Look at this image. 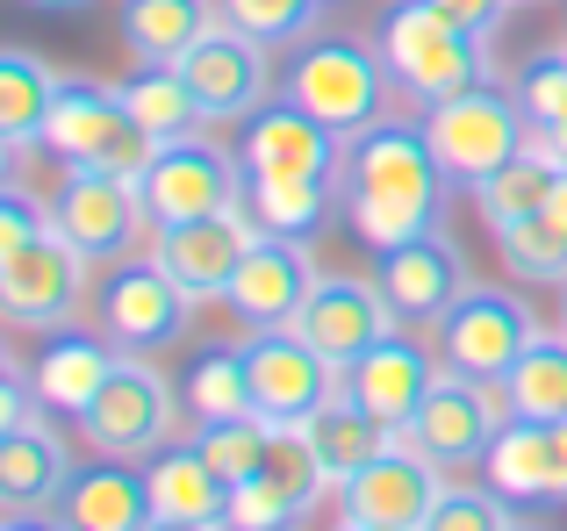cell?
Returning <instances> with one entry per match:
<instances>
[{"label":"cell","instance_id":"obj_1","mask_svg":"<svg viewBox=\"0 0 567 531\" xmlns=\"http://www.w3.org/2000/svg\"><path fill=\"white\" fill-rule=\"evenodd\" d=\"M445 201H453V173L439 166L424 123L381 115L374 129L346 144V223L360 244L388 252L416 230H439Z\"/></svg>","mask_w":567,"mask_h":531},{"label":"cell","instance_id":"obj_2","mask_svg":"<svg viewBox=\"0 0 567 531\" xmlns=\"http://www.w3.org/2000/svg\"><path fill=\"white\" fill-rule=\"evenodd\" d=\"M374 51L388 65L402 101H445V94H467V86L496 80V58H488V37L460 29L453 14H439L431 0H388L381 22H374Z\"/></svg>","mask_w":567,"mask_h":531},{"label":"cell","instance_id":"obj_3","mask_svg":"<svg viewBox=\"0 0 567 531\" xmlns=\"http://www.w3.org/2000/svg\"><path fill=\"white\" fill-rule=\"evenodd\" d=\"M43 144H51V158H65V166H101V173H123V180H144V166L158 158V137L130 115L123 86L80 80V72L58 80V108H51Z\"/></svg>","mask_w":567,"mask_h":531},{"label":"cell","instance_id":"obj_4","mask_svg":"<svg viewBox=\"0 0 567 531\" xmlns=\"http://www.w3.org/2000/svg\"><path fill=\"white\" fill-rule=\"evenodd\" d=\"M388 94H395V80H388L381 51L360 43V37H309L302 51L288 58V101H302V108L317 115V123H331L346 144L388 115Z\"/></svg>","mask_w":567,"mask_h":531},{"label":"cell","instance_id":"obj_5","mask_svg":"<svg viewBox=\"0 0 567 531\" xmlns=\"http://www.w3.org/2000/svg\"><path fill=\"white\" fill-rule=\"evenodd\" d=\"M424 137H431V152H439V166L453 173V187L474 195L488 173H503L532 144V123H525V108H517V94H496V80H488V86H467V94L431 101Z\"/></svg>","mask_w":567,"mask_h":531},{"label":"cell","instance_id":"obj_6","mask_svg":"<svg viewBox=\"0 0 567 531\" xmlns=\"http://www.w3.org/2000/svg\"><path fill=\"white\" fill-rule=\"evenodd\" d=\"M181 381H166L144 352H123L109 374V388L94 395V409L80 417V438L94 452H109V460H152L158 446L173 438V417H181Z\"/></svg>","mask_w":567,"mask_h":531},{"label":"cell","instance_id":"obj_7","mask_svg":"<svg viewBox=\"0 0 567 531\" xmlns=\"http://www.w3.org/2000/svg\"><path fill=\"white\" fill-rule=\"evenodd\" d=\"M51 223L72 252H86L94 266H123L137 252V238L152 230V216H144L137 180L101 173V166H65V180L51 195Z\"/></svg>","mask_w":567,"mask_h":531},{"label":"cell","instance_id":"obj_8","mask_svg":"<svg viewBox=\"0 0 567 531\" xmlns=\"http://www.w3.org/2000/svg\"><path fill=\"white\" fill-rule=\"evenodd\" d=\"M137 195H144L152 230L194 223V216H223V209H237V201H245V158H230L223 144H208V137L158 144V158L144 166Z\"/></svg>","mask_w":567,"mask_h":531},{"label":"cell","instance_id":"obj_9","mask_svg":"<svg viewBox=\"0 0 567 531\" xmlns=\"http://www.w3.org/2000/svg\"><path fill=\"white\" fill-rule=\"evenodd\" d=\"M445 496V467L416 446L410 431H395V446L381 460H367L360 475L338 489V518L374 524V531H424L431 510Z\"/></svg>","mask_w":567,"mask_h":531},{"label":"cell","instance_id":"obj_10","mask_svg":"<svg viewBox=\"0 0 567 531\" xmlns=\"http://www.w3.org/2000/svg\"><path fill=\"white\" fill-rule=\"evenodd\" d=\"M532 345H539V316L511 288H467L439 316V360L474 381H503Z\"/></svg>","mask_w":567,"mask_h":531},{"label":"cell","instance_id":"obj_11","mask_svg":"<svg viewBox=\"0 0 567 531\" xmlns=\"http://www.w3.org/2000/svg\"><path fill=\"white\" fill-rule=\"evenodd\" d=\"M503 424H511L503 381H474V374H460V366H445V374L431 381L424 409H416L410 438L453 475V467H482L488 460V446H496Z\"/></svg>","mask_w":567,"mask_h":531},{"label":"cell","instance_id":"obj_12","mask_svg":"<svg viewBox=\"0 0 567 531\" xmlns=\"http://www.w3.org/2000/svg\"><path fill=\"white\" fill-rule=\"evenodd\" d=\"M245 366H251V409H259L266 424H309L346 388V366H331L295 323L288 331H251Z\"/></svg>","mask_w":567,"mask_h":531},{"label":"cell","instance_id":"obj_13","mask_svg":"<svg viewBox=\"0 0 567 531\" xmlns=\"http://www.w3.org/2000/svg\"><path fill=\"white\" fill-rule=\"evenodd\" d=\"M194 302L181 294V280L166 273L158 259H123L94 294V323L109 345L123 352H158V345H181L187 337Z\"/></svg>","mask_w":567,"mask_h":531},{"label":"cell","instance_id":"obj_14","mask_svg":"<svg viewBox=\"0 0 567 531\" xmlns=\"http://www.w3.org/2000/svg\"><path fill=\"white\" fill-rule=\"evenodd\" d=\"M317 280H323V266L309 259V238L259 230V238L245 244V259H237L223 309H230L245 331H288V323L302 316V302L317 294Z\"/></svg>","mask_w":567,"mask_h":531},{"label":"cell","instance_id":"obj_15","mask_svg":"<svg viewBox=\"0 0 567 531\" xmlns=\"http://www.w3.org/2000/svg\"><path fill=\"white\" fill-rule=\"evenodd\" d=\"M237 158H245L251 180H338L346 187V137L331 123L302 108V101H266L259 115L237 137Z\"/></svg>","mask_w":567,"mask_h":531},{"label":"cell","instance_id":"obj_16","mask_svg":"<svg viewBox=\"0 0 567 531\" xmlns=\"http://www.w3.org/2000/svg\"><path fill=\"white\" fill-rule=\"evenodd\" d=\"M86 252H72L65 238H37L22 252H0V316L14 331H65L72 309L86 302Z\"/></svg>","mask_w":567,"mask_h":531},{"label":"cell","instance_id":"obj_17","mask_svg":"<svg viewBox=\"0 0 567 531\" xmlns=\"http://www.w3.org/2000/svg\"><path fill=\"white\" fill-rule=\"evenodd\" d=\"M181 72H187V86H194V101H202L208 123H237V129L266 108V86H274L266 43L245 37V29H230L223 14H216V29L181 58Z\"/></svg>","mask_w":567,"mask_h":531},{"label":"cell","instance_id":"obj_18","mask_svg":"<svg viewBox=\"0 0 567 531\" xmlns=\"http://www.w3.org/2000/svg\"><path fill=\"white\" fill-rule=\"evenodd\" d=\"M295 331H302L331 366H352V360H367L381 337H395V331H402V316H395V302L381 294V280L323 273V280H317V294L302 302V316H295Z\"/></svg>","mask_w":567,"mask_h":531},{"label":"cell","instance_id":"obj_19","mask_svg":"<svg viewBox=\"0 0 567 531\" xmlns=\"http://www.w3.org/2000/svg\"><path fill=\"white\" fill-rule=\"evenodd\" d=\"M259 238V223L245 216V201L223 216H194V223H166L152 230V259L181 280L187 302H223L230 294V273L245 259V244Z\"/></svg>","mask_w":567,"mask_h":531},{"label":"cell","instance_id":"obj_20","mask_svg":"<svg viewBox=\"0 0 567 531\" xmlns=\"http://www.w3.org/2000/svg\"><path fill=\"white\" fill-rule=\"evenodd\" d=\"M374 280H381L388 302H395L402 323H439L445 309H453L460 294L474 288L460 244L445 238V223H439V230H416V238L388 244V252H374Z\"/></svg>","mask_w":567,"mask_h":531},{"label":"cell","instance_id":"obj_21","mask_svg":"<svg viewBox=\"0 0 567 531\" xmlns=\"http://www.w3.org/2000/svg\"><path fill=\"white\" fill-rule=\"evenodd\" d=\"M482 481L511 503H567V424L511 417L482 460Z\"/></svg>","mask_w":567,"mask_h":531},{"label":"cell","instance_id":"obj_22","mask_svg":"<svg viewBox=\"0 0 567 531\" xmlns=\"http://www.w3.org/2000/svg\"><path fill=\"white\" fill-rule=\"evenodd\" d=\"M439 374H445L439 352H424L410 331H395V337H381L367 360H352V366H346V388H352V403L374 409L388 431H410Z\"/></svg>","mask_w":567,"mask_h":531},{"label":"cell","instance_id":"obj_23","mask_svg":"<svg viewBox=\"0 0 567 531\" xmlns=\"http://www.w3.org/2000/svg\"><path fill=\"white\" fill-rule=\"evenodd\" d=\"M58 518H65L72 531H144L158 510H152V481H144V467L94 452L86 467H72L65 496H58Z\"/></svg>","mask_w":567,"mask_h":531},{"label":"cell","instance_id":"obj_24","mask_svg":"<svg viewBox=\"0 0 567 531\" xmlns=\"http://www.w3.org/2000/svg\"><path fill=\"white\" fill-rule=\"evenodd\" d=\"M115 360H123V345H109L101 331H51V337H43V352L29 360V374H37V395H43L51 417L80 424L86 409H94V395L109 388Z\"/></svg>","mask_w":567,"mask_h":531},{"label":"cell","instance_id":"obj_25","mask_svg":"<svg viewBox=\"0 0 567 531\" xmlns=\"http://www.w3.org/2000/svg\"><path fill=\"white\" fill-rule=\"evenodd\" d=\"M65 481H72V446L51 417L22 424V431H0V496H8V510L58 503Z\"/></svg>","mask_w":567,"mask_h":531},{"label":"cell","instance_id":"obj_26","mask_svg":"<svg viewBox=\"0 0 567 531\" xmlns=\"http://www.w3.org/2000/svg\"><path fill=\"white\" fill-rule=\"evenodd\" d=\"M302 438L317 446V467H323V481H331V489H346L367 460H381V452L395 446V431H388L367 403H352V388H338L331 403L302 424Z\"/></svg>","mask_w":567,"mask_h":531},{"label":"cell","instance_id":"obj_27","mask_svg":"<svg viewBox=\"0 0 567 531\" xmlns=\"http://www.w3.org/2000/svg\"><path fill=\"white\" fill-rule=\"evenodd\" d=\"M58 80L37 51H0V152L8 158H29L51 129V108H58Z\"/></svg>","mask_w":567,"mask_h":531},{"label":"cell","instance_id":"obj_28","mask_svg":"<svg viewBox=\"0 0 567 531\" xmlns=\"http://www.w3.org/2000/svg\"><path fill=\"white\" fill-rule=\"evenodd\" d=\"M144 481H152V510L158 518H202V524H216L223 518V503H230V489L216 481V467L202 460V446H181V438H166V446L144 460Z\"/></svg>","mask_w":567,"mask_h":531},{"label":"cell","instance_id":"obj_29","mask_svg":"<svg viewBox=\"0 0 567 531\" xmlns=\"http://www.w3.org/2000/svg\"><path fill=\"white\" fill-rule=\"evenodd\" d=\"M115 86H123L130 115H137L158 144H187V137L208 129V115H202V101H194V86H187L181 65H152V58H137V72L115 80Z\"/></svg>","mask_w":567,"mask_h":531},{"label":"cell","instance_id":"obj_30","mask_svg":"<svg viewBox=\"0 0 567 531\" xmlns=\"http://www.w3.org/2000/svg\"><path fill=\"white\" fill-rule=\"evenodd\" d=\"M216 29V0H123V43L152 65H181Z\"/></svg>","mask_w":567,"mask_h":531},{"label":"cell","instance_id":"obj_31","mask_svg":"<svg viewBox=\"0 0 567 531\" xmlns=\"http://www.w3.org/2000/svg\"><path fill=\"white\" fill-rule=\"evenodd\" d=\"M554 180H560V158L546 152V137H532L511 166L474 187V209H482L488 230H511V223H525V216H539L546 201H554Z\"/></svg>","mask_w":567,"mask_h":531},{"label":"cell","instance_id":"obj_32","mask_svg":"<svg viewBox=\"0 0 567 531\" xmlns=\"http://www.w3.org/2000/svg\"><path fill=\"white\" fill-rule=\"evenodd\" d=\"M245 216L280 238H317L338 216V180H251L245 173Z\"/></svg>","mask_w":567,"mask_h":531},{"label":"cell","instance_id":"obj_33","mask_svg":"<svg viewBox=\"0 0 567 531\" xmlns=\"http://www.w3.org/2000/svg\"><path fill=\"white\" fill-rule=\"evenodd\" d=\"M181 403L194 424H216V417H245L251 409V366L245 345H202L181 366Z\"/></svg>","mask_w":567,"mask_h":531},{"label":"cell","instance_id":"obj_34","mask_svg":"<svg viewBox=\"0 0 567 531\" xmlns=\"http://www.w3.org/2000/svg\"><path fill=\"white\" fill-rule=\"evenodd\" d=\"M503 403L511 417L567 424V331H539V345L503 374Z\"/></svg>","mask_w":567,"mask_h":531},{"label":"cell","instance_id":"obj_35","mask_svg":"<svg viewBox=\"0 0 567 531\" xmlns=\"http://www.w3.org/2000/svg\"><path fill=\"white\" fill-rule=\"evenodd\" d=\"M194 446H202L208 467H216L223 489H237V481H251L266 467V452H274V424H266L259 409H245V417H216V424H194Z\"/></svg>","mask_w":567,"mask_h":531},{"label":"cell","instance_id":"obj_36","mask_svg":"<svg viewBox=\"0 0 567 531\" xmlns=\"http://www.w3.org/2000/svg\"><path fill=\"white\" fill-rule=\"evenodd\" d=\"M302 510H309V496L295 489L280 467H259L251 481H237V489H230L223 524H230V531H288V524H302Z\"/></svg>","mask_w":567,"mask_h":531},{"label":"cell","instance_id":"obj_37","mask_svg":"<svg viewBox=\"0 0 567 531\" xmlns=\"http://www.w3.org/2000/svg\"><path fill=\"white\" fill-rule=\"evenodd\" d=\"M216 14L259 43H302V37H317L323 0H216Z\"/></svg>","mask_w":567,"mask_h":531},{"label":"cell","instance_id":"obj_38","mask_svg":"<svg viewBox=\"0 0 567 531\" xmlns=\"http://www.w3.org/2000/svg\"><path fill=\"white\" fill-rule=\"evenodd\" d=\"M496 252L517 280H554V288L567 280V238L546 223V209L525 216V223H511V230H496Z\"/></svg>","mask_w":567,"mask_h":531},{"label":"cell","instance_id":"obj_39","mask_svg":"<svg viewBox=\"0 0 567 531\" xmlns=\"http://www.w3.org/2000/svg\"><path fill=\"white\" fill-rule=\"evenodd\" d=\"M511 496H496L488 481H445L439 510H431L424 531H511Z\"/></svg>","mask_w":567,"mask_h":531},{"label":"cell","instance_id":"obj_40","mask_svg":"<svg viewBox=\"0 0 567 531\" xmlns=\"http://www.w3.org/2000/svg\"><path fill=\"white\" fill-rule=\"evenodd\" d=\"M517 108H525V123L532 129H554L560 115H567V51H539V58H525L517 65Z\"/></svg>","mask_w":567,"mask_h":531},{"label":"cell","instance_id":"obj_41","mask_svg":"<svg viewBox=\"0 0 567 531\" xmlns=\"http://www.w3.org/2000/svg\"><path fill=\"white\" fill-rule=\"evenodd\" d=\"M51 201H37L29 187H0V252H22V244H37V238H51Z\"/></svg>","mask_w":567,"mask_h":531},{"label":"cell","instance_id":"obj_42","mask_svg":"<svg viewBox=\"0 0 567 531\" xmlns=\"http://www.w3.org/2000/svg\"><path fill=\"white\" fill-rule=\"evenodd\" d=\"M439 14H453L460 29H474V37H488L496 43V29H503V14L517 8V0H431Z\"/></svg>","mask_w":567,"mask_h":531},{"label":"cell","instance_id":"obj_43","mask_svg":"<svg viewBox=\"0 0 567 531\" xmlns=\"http://www.w3.org/2000/svg\"><path fill=\"white\" fill-rule=\"evenodd\" d=\"M0 531H72L65 518H37V510H8V524Z\"/></svg>","mask_w":567,"mask_h":531},{"label":"cell","instance_id":"obj_44","mask_svg":"<svg viewBox=\"0 0 567 531\" xmlns=\"http://www.w3.org/2000/svg\"><path fill=\"white\" fill-rule=\"evenodd\" d=\"M546 223L567 238V166H560V180H554V201H546Z\"/></svg>","mask_w":567,"mask_h":531},{"label":"cell","instance_id":"obj_45","mask_svg":"<svg viewBox=\"0 0 567 531\" xmlns=\"http://www.w3.org/2000/svg\"><path fill=\"white\" fill-rule=\"evenodd\" d=\"M144 531H230V524H202V518H152V524H144Z\"/></svg>","mask_w":567,"mask_h":531},{"label":"cell","instance_id":"obj_46","mask_svg":"<svg viewBox=\"0 0 567 531\" xmlns=\"http://www.w3.org/2000/svg\"><path fill=\"white\" fill-rule=\"evenodd\" d=\"M539 137H546V152H554V158H560V166H567V115H560V123H554V129H539Z\"/></svg>","mask_w":567,"mask_h":531},{"label":"cell","instance_id":"obj_47","mask_svg":"<svg viewBox=\"0 0 567 531\" xmlns=\"http://www.w3.org/2000/svg\"><path fill=\"white\" fill-rule=\"evenodd\" d=\"M29 8H43V14H80V8H94V0H29Z\"/></svg>","mask_w":567,"mask_h":531},{"label":"cell","instance_id":"obj_48","mask_svg":"<svg viewBox=\"0 0 567 531\" xmlns=\"http://www.w3.org/2000/svg\"><path fill=\"white\" fill-rule=\"evenodd\" d=\"M331 531H374V524H352V518H338V524H331Z\"/></svg>","mask_w":567,"mask_h":531},{"label":"cell","instance_id":"obj_49","mask_svg":"<svg viewBox=\"0 0 567 531\" xmlns=\"http://www.w3.org/2000/svg\"><path fill=\"white\" fill-rule=\"evenodd\" d=\"M560 331H567V280H560Z\"/></svg>","mask_w":567,"mask_h":531},{"label":"cell","instance_id":"obj_50","mask_svg":"<svg viewBox=\"0 0 567 531\" xmlns=\"http://www.w3.org/2000/svg\"><path fill=\"white\" fill-rule=\"evenodd\" d=\"M511 531H539V524H511Z\"/></svg>","mask_w":567,"mask_h":531},{"label":"cell","instance_id":"obj_51","mask_svg":"<svg viewBox=\"0 0 567 531\" xmlns=\"http://www.w3.org/2000/svg\"><path fill=\"white\" fill-rule=\"evenodd\" d=\"M517 8H539V0H517Z\"/></svg>","mask_w":567,"mask_h":531},{"label":"cell","instance_id":"obj_52","mask_svg":"<svg viewBox=\"0 0 567 531\" xmlns=\"http://www.w3.org/2000/svg\"><path fill=\"white\" fill-rule=\"evenodd\" d=\"M288 531H302V524H288Z\"/></svg>","mask_w":567,"mask_h":531}]
</instances>
